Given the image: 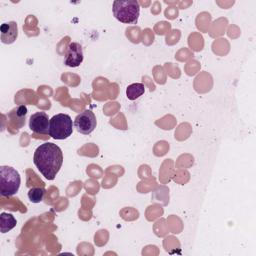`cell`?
Returning a JSON list of instances; mask_svg holds the SVG:
<instances>
[{"mask_svg": "<svg viewBox=\"0 0 256 256\" xmlns=\"http://www.w3.org/2000/svg\"><path fill=\"white\" fill-rule=\"evenodd\" d=\"M27 195L32 203H40L44 198L45 189L43 187H32Z\"/></svg>", "mask_w": 256, "mask_h": 256, "instance_id": "cell-12", "label": "cell"}, {"mask_svg": "<svg viewBox=\"0 0 256 256\" xmlns=\"http://www.w3.org/2000/svg\"><path fill=\"white\" fill-rule=\"evenodd\" d=\"M114 17L125 24H135L140 14V5L136 0H116L113 2Z\"/></svg>", "mask_w": 256, "mask_h": 256, "instance_id": "cell-2", "label": "cell"}, {"mask_svg": "<svg viewBox=\"0 0 256 256\" xmlns=\"http://www.w3.org/2000/svg\"><path fill=\"white\" fill-rule=\"evenodd\" d=\"M18 37V26L15 21L5 22L0 26V38L4 44H12Z\"/></svg>", "mask_w": 256, "mask_h": 256, "instance_id": "cell-8", "label": "cell"}, {"mask_svg": "<svg viewBox=\"0 0 256 256\" xmlns=\"http://www.w3.org/2000/svg\"><path fill=\"white\" fill-rule=\"evenodd\" d=\"M50 119L45 112L39 111L31 115L29 119V128L34 133L38 134H48L49 133Z\"/></svg>", "mask_w": 256, "mask_h": 256, "instance_id": "cell-6", "label": "cell"}, {"mask_svg": "<svg viewBox=\"0 0 256 256\" xmlns=\"http://www.w3.org/2000/svg\"><path fill=\"white\" fill-rule=\"evenodd\" d=\"M74 123L68 114L59 113L50 119L49 135L56 140H64L71 136Z\"/></svg>", "mask_w": 256, "mask_h": 256, "instance_id": "cell-4", "label": "cell"}, {"mask_svg": "<svg viewBox=\"0 0 256 256\" xmlns=\"http://www.w3.org/2000/svg\"><path fill=\"white\" fill-rule=\"evenodd\" d=\"M17 224L15 217L11 213L2 212L0 214V231L1 233H7L12 230Z\"/></svg>", "mask_w": 256, "mask_h": 256, "instance_id": "cell-10", "label": "cell"}, {"mask_svg": "<svg viewBox=\"0 0 256 256\" xmlns=\"http://www.w3.org/2000/svg\"><path fill=\"white\" fill-rule=\"evenodd\" d=\"M21 178L17 170L10 166L0 167V192L2 196L10 197L20 188Z\"/></svg>", "mask_w": 256, "mask_h": 256, "instance_id": "cell-3", "label": "cell"}, {"mask_svg": "<svg viewBox=\"0 0 256 256\" xmlns=\"http://www.w3.org/2000/svg\"><path fill=\"white\" fill-rule=\"evenodd\" d=\"M83 62V49L77 42H71L65 53L64 64L68 67H78Z\"/></svg>", "mask_w": 256, "mask_h": 256, "instance_id": "cell-7", "label": "cell"}, {"mask_svg": "<svg viewBox=\"0 0 256 256\" xmlns=\"http://www.w3.org/2000/svg\"><path fill=\"white\" fill-rule=\"evenodd\" d=\"M96 116L91 110H84L74 119V127L79 133L84 135H89L92 133L96 128Z\"/></svg>", "mask_w": 256, "mask_h": 256, "instance_id": "cell-5", "label": "cell"}, {"mask_svg": "<svg viewBox=\"0 0 256 256\" xmlns=\"http://www.w3.org/2000/svg\"><path fill=\"white\" fill-rule=\"evenodd\" d=\"M145 92V87L142 83H133L126 88V96L129 100L133 101L142 96Z\"/></svg>", "mask_w": 256, "mask_h": 256, "instance_id": "cell-11", "label": "cell"}, {"mask_svg": "<svg viewBox=\"0 0 256 256\" xmlns=\"http://www.w3.org/2000/svg\"><path fill=\"white\" fill-rule=\"evenodd\" d=\"M26 114H27V108L24 105H20L17 108L13 109L10 113H9V118L10 121L12 123V126H14L15 121H16V125L15 128L19 129L23 126V124L25 123V118H26Z\"/></svg>", "mask_w": 256, "mask_h": 256, "instance_id": "cell-9", "label": "cell"}, {"mask_svg": "<svg viewBox=\"0 0 256 256\" xmlns=\"http://www.w3.org/2000/svg\"><path fill=\"white\" fill-rule=\"evenodd\" d=\"M33 162L46 179L53 180L63 163L62 150L54 143L45 142L36 148Z\"/></svg>", "mask_w": 256, "mask_h": 256, "instance_id": "cell-1", "label": "cell"}]
</instances>
